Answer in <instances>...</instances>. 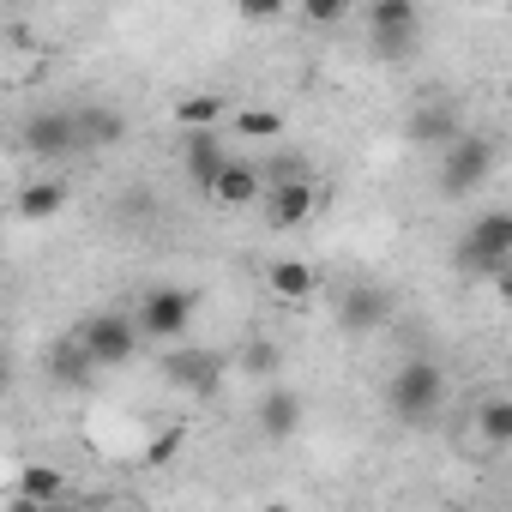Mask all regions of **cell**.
I'll list each match as a JSON object with an SVG mask.
<instances>
[{
  "instance_id": "1",
  "label": "cell",
  "mask_w": 512,
  "mask_h": 512,
  "mask_svg": "<svg viewBox=\"0 0 512 512\" xmlns=\"http://www.w3.org/2000/svg\"><path fill=\"white\" fill-rule=\"evenodd\" d=\"M386 404H392V416H398L404 428H428V422L446 410V374H440V362L410 356V362L386 380Z\"/></svg>"
},
{
  "instance_id": "2",
  "label": "cell",
  "mask_w": 512,
  "mask_h": 512,
  "mask_svg": "<svg viewBox=\"0 0 512 512\" xmlns=\"http://www.w3.org/2000/svg\"><path fill=\"white\" fill-rule=\"evenodd\" d=\"M458 272H476V278H500L506 260H512V211H482L464 235H458Z\"/></svg>"
},
{
  "instance_id": "3",
  "label": "cell",
  "mask_w": 512,
  "mask_h": 512,
  "mask_svg": "<svg viewBox=\"0 0 512 512\" xmlns=\"http://www.w3.org/2000/svg\"><path fill=\"white\" fill-rule=\"evenodd\" d=\"M488 175H494V139H488V133H458V139L440 151V193H446V199L476 193Z\"/></svg>"
},
{
  "instance_id": "4",
  "label": "cell",
  "mask_w": 512,
  "mask_h": 512,
  "mask_svg": "<svg viewBox=\"0 0 512 512\" xmlns=\"http://www.w3.org/2000/svg\"><path fill=\"white\" fill-rule=\"evenodd\" d=\"M193 308H199L193 290L157 284V290H145V302H139V314H133V332H139V338H157V344H175V338H187Z\"/></svg>"
},
{
  "instance_id": "5",
  "label": "cell",
  "mask_w": 512,
  "mask_h": 512,
  "mask_svg": "<svg viewBox=\"0 0 512 512\" xmlns=\"http://www.w3.org/2000/svg\"><path fill=\"white\" fill-rule=\"evenodd\" d=\"M368 37H374V55H386V61L410 55L416 37H422L416 0H374V7H368Z\"/></svg>"
},
{
  "instance_id": "6",
  "label": "cell",
  "mask_w": 512,
  "mask_h": 512,
  "mask_svg": "<svg viewBox=\"0 0 512 512\" xmlns=\"http://www.w3.org/2000/svg\"><path fill=\"white\" fill-rule=\"evenodd\" d=\"M73 338H79V350L91 356V368H121V362H133V350H139V332H133L127 314H91Z\"/></svg>"
},
{
  "instance_id": "7",
  "label": "cell",
  "mask_w": 512,
  "mask_h": 512,
  "mask_svg": "<svg viewBox=\"0 0 512 512\" xmlns=\"http://www.w3.org/2000/svg\"><path fill=\"white\" fill-rule=\"evenodd\" d=\"M223 374H229V362H223L217 350L169 344V356H163V380H169L175 392H187V398H211V392L223 386Z\"/></svg>"
},
{
  "instance_id": "8",
  "label": "cell",
  "mask_w": 512,
  "mask_h": 512,
  "mask_svg": "<svg viewBox=\"0 0 512 512\" xmlns=\"http://www.w3.org/2000/svg\"><path fill=\"white\" fill-rule=\"evenodd\" d=\"M260 199H266V223H272V229H302V223L320 211L326 193H320L308 175H296V181H266Z\"/></svg>"
},
{
  "instance_id": "9",
  "label": "cell",
  "mask_w": 512,
  "mask_h": 512,
  "mask_svg": "<svg viewBox=\"0 0 512 512\" xmlns=\"http://www.w3.org/2000/svg\"><path fill=\"white\" fill-rule=\"evenodd\" d=\"M392 320V290L386 284H350L344 296H338V326L344 332H356V338H368V332H380Z\"/></svg>"
},
{
  "instance_id": "10",
  "label": "cell",
  "mask_w": 512,
  "mask_h": 512,
  "mask_svg": "<svg viewBox=\"0 0 512 512\" xmlns=\"http://www.w3.org/2000/svg\"><path fill=\"white\" fill-rule=\"evenodd\" d=\"M19 145L31 151V157H73L79 145H73V109H43V115H31L25 127H19Z\"/></svg>"
},
{
  "instance_id": "11",
  "label": "cell",
  "mask_w": 512,
  "mask_h": 512,
  "mask_svg": "<svg viewBox=\"0 0 512 512\" xmlns=\"http://www.w3.org/2000/svg\"><path fill=\"white\" fill-rule=\"evenodd\" d=\"M127 139V115L109 109V103H79L73 109V145L79 151H109Z\"/></svg>"
},
{
  "instance_id": "12",
  "label": "cell",
  "mask_w": 512,
  "mask_h": 512,
  "mask_svg": "<svg viewBox=\"0 0 512 512\" xmlns=\"http://www.w3.org/2000/svg\"><path fill=\"white\" fill-rule=\"evenodd\" d=\"M253 422H260V434H266V440H278V446H284V440H296V434H302V398H296L290 386H278V380H272V386L260 392V410H253Z\"/></svg>"
},
{
  "instance_id": "13",
  "label": "cell",
  "mask_w": 512,
  "mask_h": 512,
  "mask_svg": "<svg viewBox=\"0 0 512 512\" xmlns=\"http://www.w3.org/2000/svg\"><path fill=\"white\" fill-rule=\"evenodd\" d=\"M410 145H428V151H446L458 133H464V121H458V109L452 103H440V97H428V103H416V115H410Z\"/></svg>"
},
{
  "instance_id": "14",
  "label": "cell",
  "mask_w": 512,
  "mask_h": 512,
  "mask_svg": "<svg viewBox=\"0 0 512 512\" xmlns=\"http://www.w3.org/2000/svg\"><path fill=\"white\" fill-rule=\"evenodd\" d=\"M181 163H187V181L193 187H217V175H223V163H229V145H223V133H187V145H181Z\"/></svg>"
},
{
  "instance_id": "15",
  "label": "cell",
  "mask_w": 512,
  "mask_h": 512,
  "mask_svg": "<svg viewBox=\"0 0 512 512\" xmlns=\"http://www.w3.org/2000/svg\"><path fill=\"white\" fill-rule=\"evenodd\" d=\"M91 374H97V368H91V356L79 350V338H73V332L49 344V380H55V386H67V392H73V386H91Z\"/></svg>"
},
{
  "instance_id": "16",
  "label": "cell",
  "mask_w": 512,
  "mask_h": 512,
  "mask_svg": "<svg viewBox=\"0 0 512 512\" xmlns=\"http://www.w3.org/2000/svg\"><path fill=\"white\" fill-rule=\"evenodd\" d=\"M260 193H266V175L253 169V163H241V157H229L223 175H217V187H211V199H223V205H253Z\"/></svg>"
},
{
  "instance_id": "17",
  "label": "cell",
  "mask_w": 512,
  "mask_h": 512,
  "mask_svg": "<svg viewBox=\"0 0 512 512\" xmlns=\"http://www.w3.org/2000/svg\"><path fill=\"white\" fill-rule=\"evenodd\" d=\"M61 494H67V476L55 464H25L19 470V500L25 506H61Z\"/></svg>"
},
{
  "instance_id": "18",
  "label": "cell",
  "mask_w": 512,
  "mask_h": 512,
  "mask_svg": "<svg viewBox=\"0 0 512 512\" xmlns=\"http://www.w3.org/2000/svg\"><path fill=\"white\" fill-rule=\"evenodd\" d=\"M67 205V181H31L25 193H19V217L25 223H43V217H55Z\"/></svg>"
},
{
  "instance_id": "19",
  "label": "cell",
  "mask_w": 512,
  "mask_h": 512,
  "mask_svg": "<svg viewBox=\"0 0 512 512\" xmlns=\"http://www.w3.org/2000/svg\"><path fill=\"white\" fill-rule=\"evenodd\" d=\"M266 284H272V296H284V302H308V296H314V272H308L302 260H278V266L266 272Z\"/></svg>"
},
{
  "instance_id": "20",
  "label": "cell",
  "mask_w": 512,
  "mask_h": 512,
  "mask_svg": "<svg viewBox=\"0 0 512 512\" xmlns=\"http://www.w3.org/2000/svg\"><path fill=\"white\" fill-rule=\"evenodd\" d=\"M476 434H482V446H512V404L506 398H488L482 410H476Z\"/></svg>"
},
{
  "instance_id": "21",
  "label": "cell",
  "mask_w": 512,
  "mask_h": 512,
  "mask_svg": "<svg viewBox=\"0 0 512 512\" xmlns=\"http://www.w3.org/2000/svg\"><path fill=\"white\" fill-rule=\"evenodd\" d=\"M223 109H229V103L205 91V97H187V103H175V121H181L187 133H211V127L223 121Z\"/></svg>"
},
{
  "instance_id": "22",
  "label": "cell",
  "mask_w": 512,
  "mask_h": 512,
  "mask_svg": "<svg viewBox=\"0 0 512 512\" xmlns=\"http://www.w3.org/2000/svg\"><path fill=\"white\" fill-rule=\"evenodd\" d=\"M241 368H247L253 380H266V386H272V380H278V368H284V350H278L272 338H253V344L241 350Z\"/></svg>"
},
{
  "instance_id": "23",
  "label": "cell",
  "mask_w": 512,
  "mask_h": 512,
  "mask_svg": "<svg viewBox=\"0 0 512 512\" xmlns=\"http://www.w3.org/2000/svg\"><path fill=\"white\" fill-rule=\"evenodd\" d=\"M235 133H241V139H278V133H284V115H278V109H241V115H235Z\"/></svg>"
},
{
  "instance_id": "24",
  "label": "cell",
  "mask_w": 512,
  "mask_h": 512,
  "mask_svg": "<svg viewBox=\"0 0 512 512\" xmlns=\"http://www.w3.org/2000/svg\"><path fill=\"white\" fill-rule=\"evenodd\" d=\"M175 452H181V434H175V428H157V440L145 446V464H169Z\"/></svg>"
},
{
  "instance_id": "25",
  "label": "cell",
  "mask_w": 512,
  "mask_h": 512,
  "mask_svg": "<svg viewBox=\"0 0 512 512\" xmlns=\"http://www.w3.org/2000/svg\"><path fill=\"white\" fill-rule=\"evenodd\" d=\"M308 19H314V25H332V19H344V0H308Z\"/></svg>"
},
{
  "instance_id": "26",
  "label": "cell",
  "mask_w": 512,
  "mask_h": 512,
  "mask_svg": "<svg viewBox=\"0 0 512 512\" xmlns=\"http://www.w3.org/2000/svg\"><path fill=\"white\" fill-rule=\"evenodd\" d=\"M13 380H19V368H13V356H7V350H0V398L13 392Z\"/></svg>"
},
{
  "instance_id": "27",
  "label": "cell",
  "mask_w": 512,
  "mask_h": 512,
  "mask_svg": "<svg viewBox=\"0 0 512 512\" xmlns=\"http://www.w3.org/2000/svg\"><path fill=\"white\" fill-rule=\"evenodd\" d=\"M266 512H290V506H266Z\"/></svg>"
}]
</instances>
